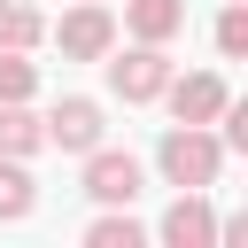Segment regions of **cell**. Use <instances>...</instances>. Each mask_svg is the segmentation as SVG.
I'll list each match as a JSON object with an SVG mask.
<instances>
[{"mask_svg":"<svg viewBox=\"0 0 248 248\" xmlns=\"http://www.w3.org/2000/svg\"><path fill=\"white\" fill-rule=\"evenodd\" d=\"M155 170H163V186H194V194H209L217 186V170H225V140L209 132V124H170L163 132V147H155Z\"/></svg>","mask_w":248,"mask_h":248,"instance_id":"6da1fadb","label":"cell"},{"mask_svg":"<svg viewBox=\"0 0 248 248\" xmlns=\"http://www.w3.org/2000/svg\"><path fill=\"white\" fill-rule=\"evenodd\" d=\"M101 70H108V93H116V101H132V108H140V101H163V85H170V54H163V46H147V39H140L132 54H116V46H108V54H101Z\"/></svg>","mask_w":248,"mask_h":248,"instance_id":"7a4b0ae2","label":"cell"},{"mask_svg":"<svg viewBox=\"0 0 248 248\" xmlns=\"http://www.w3.org/2000/svg\"><path fill=\"white\" fill-rule=\"evenodd\" d=\"M140 186H147L140 155H124V147H85V194H93L101 209H132Z\"/></svg>","mask_w":248,"mask_h":248,"instance_id":"3957f363","label":"cell"},{"mask_svg":"<svg viewBox=\"0 0 248 248\" xmlns=\"http://www.w3.org/2000/svg\"><path fill=\"white\" fill-rule=\"evenodd\" d=\"M39 124H46V147H62V155H85V147H101V140H108V116H101V101H85V93L54 101Z\"/></svg>","mask_w":248,"mask_h":248,"instance_id":"277c9868","label":"cell"},{"mask_svg":"<svg viewBox=\"0 0 248 248\" xmlns=\"http://www.w3.org/2000/svg\"><path fill=\"white\" fill-rule=\"evenodd\" d=\"M54 39H62V54H70V62H101V54L116 46V16H108V8H93V0H78V8L62 16V31H54Z\"/></svg>","mask_w":248,"mask_h":248,"instance_id":"5b68a950","label":"cell"},{"mask_svg":"<svg viewBox=\"0 0 248 248\" xmlns=\"http://www.w3.org/2000/svg\"><path fill=\"white\" fill-rule=\"evenodd\" d=\"M163 101H170V116H178V124H217V108H225L232 93H225V78H217V70H194V78H170V85H163Z\"/></svg>","mask_w":248,"mask_h":248,"instance_id":"8992f818","label":"cell"},{"mask_svg":"<svg viewBox=\"0 0 248 248\" xmlns=\"http://www.w3.org/2000/svg\"><path fill=\"white\" fill-rule=\"evenodd\" d=\"M155 232H163L170 248H217V209H209V202L186 186V194L163 209V225H155Z\"/></svg>","mask_w":248,"mask_h":248,"instance_id":"52a82bcc","label":"cell"},{"mask_svg":"<svg viewBox=\"0 0 248 248\" xmlns=\"http://www.w3.org/2000/svg\"><path fill=\"white\" fill-rule=\"evenodd\" d=\"M124 31L147 46H170L186 31V0H124Z\"/></svg>","mask_w":248,"mask_h":248,"instance_id":"ba28073f","label":"cell"},{"mask_svg":"<svg viewBox=\"0 0 248 248\" xmlns=\"http://www.w3.org/2000/svg\"><path fill=\"white\" fill-rule=\"evenodd\" d=\"M31 209H39V186H31L23 155H0V225H23Z\"/></svg>","mask_w":248,"mask_h":248,"instance_id":"9c48e42d","label":"cell"},{"mask_svg":"<svg viewBox=\"0 0 248 248\" xmlns=\"http://www.w3.org/2000/svg\"><path fill=\"white\" fill-rule=\"evenodd\" d=\"M39 147H46V124L23 101H0V155H39Z\"/></svg>","mask_w":248,"mask_h":248,"instance_id":"30bf717a","label":"cell"},{"mask_svg":"<svg viewBox=\"0 0 248 248\" xmlns=\"http://www.w3.org/2000/svg\"><path fill=\"white\" fill-rule=\"evenodd\" d=\"M46 39V16L31 8V0H0V46H16V54H31Z\"/></svg>","mask_w":248,"mask_h":248,"instance_id":"8fae6325","label":"cell"},{"mask_svg":"<svg viewBox=\"0 0 248 248\" xmlns=\"http://www.w3.org/2000/svg\"><path fill=\"white\" fill-rule=\"evenodd\" d=\"M147 232H140V217L132 209H101L93 225H85V248H140Z\"/></svg>","mask_w":248,"mask_h":248,"instance_id":"7c38bea8","label":"cell"},{"mask_svg":"<svg viewBox=\"0 0 248 248\" xmlns=\"http://www.w3.org/2000/svg\"><path fill=\"white\" fill-rule=\"evenodd\" d=\"M31 93H39V70L16 46H0V101H31Z\"/></svg>","mask_w":248,"mask_h":248,"instance_id":"4fadbf2b","label":"cell"},{"mask_svg":"<svg viewBox=\"0 0 248 248\" xmlns=\"http://www.w3.org/2000/svg\"><path fill=\"white\" fill-rule=\"evenodd\" d=\"M217 54H225V62H240V54H248V8H240V0L217 16Z\"/></svg>","mask_w":248,"mask_h":248,"instance_id":"5bb4252c","label":"cell"}]
</instances>
